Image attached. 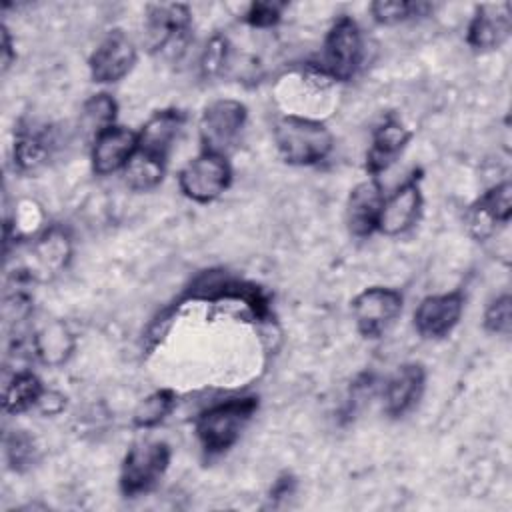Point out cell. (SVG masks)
I'll use <instances>...</instances> for the list:
<instances>
[{
  "label": "cell",
  "mask_w": 512,
  "mask_h": 512,
  "mask_svg": "<svg viewBox=\"0 0 512 512\" xmlns=\"http://www.w3.org/2000/svg\"><path fill=\"white\" fill-rule=\"evenodd\" d=\"M138 148V132L124 126H110L92 142V170L100 176L124 170Z\"/></svg>",
  "instance_id": "9a60e30c"
},
{
  "label": "cell",
  "mask_w": 512,
  "mask_h": 512,
  "mask_svg": "<svg viewBox=\"0 0 512 512\" xmlns=\"http://www.w3.org/2000/svg\"><path fill=\"white\" fill-rule=\"evenodd\" d=\"M170 466V446L162 440L136 442L120 466V492L136 498L150 492Z\"/></svg>",
  "instance_id": "277c9868"
},
{
  "label": "cell",
  "mask_w": 512,
  "mask_h": 512,
  "mask_svg": "<svg viewBox=\"0 0 512 512\" xmlns=\"http://www.w3.org/2000/svg\"><path fill=\"white\" fill-rule=\"evenodd\" d=\"M0 36H2V72H6V70L12 66L16 54H14V50H12L10 32H8V28H6L4 24L0 26Z\"/></svg>",
  "instance_id": "4dcf8cb0"
},
{
  "label": "cell",
  "mask_w": 512,
  "mask_h": 512,
  "mask_svg": "<svg viewBox=\"0 0 512 512\" xmlns=\"http://www.w3.org/2000/svg\"><path fill=\"white\" fill-rule=\"evenodd\" d=\"M54 138L48 128H20L14 140V166L28 174L44 166L52 154Z\"/></svg>",
  "instance_id": "ffe728a7"
},
{
  "label": "cell",
  "mask_w": 512,
  "mask_h": 512,
  "mask_svg": "<svg viewBox=\"0 0 512 512\" xmlns=\"http://www.w3.org/2000/svg\"><path fill=\"white\" fill-rule=\"evenodd\" d=\"M164 172H166L164 164L152 162V160L134 152V156L130 158V162L124 168V180L132 190L148 192V190L156 188L162 182Z\"/></svg>",
  "instance_id": "484cf974"
},
{
  "label": "cell",
  "mask_w": 512,
  "mask_h": 512,
  "mask_svg": "<svg viewBox=\"0 0 512 512\" xmlns=\"http://www.w3.org/2000/svg\"><path fill=\"white\" fill-rule=\"evenodd\" d=\"M420 212H422L420 178L412 174L394 194L384 198L378 230L386 236L404 234L418 222Z\"/></svg>",
  "instance_id": "5bb4252c"
},
{
  "label": "cell",
  "mask_w": 512,
  "mask_h": 512,
  "mask_svg": "<svg viewBox=\"0 0 512 512\" xmlns=\"http://www.w3.org/2000/svg\"><path fill=\"white\" fill-rule=\"evenodd\" d=\"M256 410V396L228 398L206 408L194 424L202 450L210 456H216L232 448Z\"/></svg>",
  "instance_id": "7a4b0ae2"
},
{
  "label": "cell",
  "mask_w": 512,
  "mask_h": 512,
  "mask_svg": "<svg viewBox=\"0 0 512 512\" xmlns=\"http://www.w3.org/2000/svg\"><path fill=\"white\" fill-rule=\"evenodd\" d=\"M272 136L278 154L294 166H314L334 148V136L324 122L296 114L280 116Z\"/></svg>",
  "instance_id": "6da1fadb"
},
{
  "label": "cell",
  "mask_w": 512,
  "mask_h": 512,
  "mask_svg": "<svg viewBox=\"0 0 512 512\" xmlns=\"http://www.w3.org/2000/svg\"><path fill=\"white\" fill-rule=\"evenodd\" d=\"M410 142V130L394 116L384 118L374 134L372 144L366 154V170L370 176L378 178V174L386 172L396 158L402 154L406 144Z\"/></svg>",
  "instance_id": "d6986e66"
},
{
  "label": "cell",
  "mask_w": 512,
  "mask_h": 512,
  "mask_svg": "<svg viewBox=\"0 0 512 512\" xmlns=\"http://www.w3.org/2000/svg\"><path fill=\"white\" fill-rule=\"evenodd\" d=\"M512 30L510 2L480 4L468 24L466 42L476 52H490L500 48Z\"/></svg>",
  "instance_id": "4fadbf2b"
},
{
  "label": "cell",
  "mask_w": 512,
  "mask_h": 512,
  "mask_svg": "<svg viewBox=\"0 0 512 512\" xmlns=\"http://www.w3.org/2000/svg\"><path fill=\"white\" fill-rule=\"evenodd\" d=\"M116 102L110 94H94L92 98H88L82 106V112H80V128L92 138L104 132L106 128L114 126V120H116Z\"/></svg>",
  "instance_id": "603a6c76"
},
{
  "label": "cell",
  "mask_w": 512,
  "mask_h": 512,
  "mask_svg": "<svg viewBox=\"0 0 512 512\" xmlns=\"http://www.w3.org/2000/svg\"><path fill=\"white\" fill-rule=\"evenodd\" d=\"M138 50L124 30H110L88 58V70L94 82L110 84L122 80L136 64Z\"/></svg>",
  "instance_id": "ba28073f"
},
{
  "label": "cell",
  "mask_w": 512,
  "mask_h": 512,
  "mask_svg": "<svg viewBox=\"0 0 512 512\" xmlns=\"http://www.w3.org/2000/svg\"><path fill=\"white\" fill-rule=\"evenodd\" d=\"M228 60V42L222 36H214L204 50L202 56V70L206 76H214L218 72H222V68L226 66Z\"/></svg>",
  "instance_id": "f546056e"
},
{
  "label": "cell",
  "mask_w": 512,
  "mask_h": 512,
  "mask_svg": "<svg viewBox=\"0 0 512 512\" xmlns=\"http://www.w3.org/2000/svg\"><path fill=\"white\" fill-rule=\"evenodd\" d=\"M462 312L464 296L460 292L426 296L414 312V328L422 338L438 340L456 328Z\"/></svg>",
  "instance_id": "7c38bea8"
},
{
  "label": "cell",
  "mask_w": 512,
  "mask_h": 512,
  "mask_svg": "<svg viewBox=\"0 0 512 512\" xmlns=\"http://www.w3.org/2000/svg\"><path fill=\"white\" fill-rule=\"evenodd\" d=\"M184 112L176 108H166L154 112L138 132V148L136 154L158 162V164H168L170 152L174 144L180 138V132L184 128Z\"/></svg>",
  "instance_id": "30bf717a"
},
{
  "label": "cell",
  "mask_w": 512,
  "mask_h": 512,
  "mask_svg": "<svg viewBox=\"0 0 512 512\" xmlns=\"http://www.w3.org/2000/svg\"><path fill=\"white\" fill-rule=\"evenodd\" d=\"M362 58L364 40L358 24L350 16H340L324 38L320 74L328 80L348 82L358 72Z\"/></svg>",
  "instance_id": "3957f363"
},
{
  "label": "cell",
  "mask_w": 512,
  "mask_h": 512,
  "mask_svg": "<svg viewBox=\"0 0 512 512\" xmlns=\"http://www.w3.org/2000/svg\"><path fill=\"white\" fill-rule=\"evenodd\" d=\"M4 452L8 466L14 472H24L38 462V446L36 440L26 430H14L4 440Z\"/></svg>",
  "instance_id": "4316f807"
},
{
  "label": "cell",
  "mask_w": 512,
  "mask_h": 512,
  "mask_svg": "<svg viewBox=\"0 0 512 512\" xmlns=\"http://www.w3.org/2000/svg\"><path fill=\"white\" fill-rule=\"evenodd\" d=\"M34 354L50 366H58L66 362L70 352L74 350V338L62 322H50L36 330L32 336Z\"/></svg>",
  "instance_id": "44dd1931"
},
{
  "label": "cell",
  "mask_w": 512,
  "mask_h": 512,
  "mask_svg": "<svg viewBox=\"0 0 512 512\" xmlns=\"http://www.w3.org/2000/svg\"><path fill=\"white\" fill-rule=\"evenodd\" d=\"M384 192L378 178L370 176L368 180L356 184L346 200V226L352 236L366 238L378 230V220L384 204Z\"/></svg>",
  "instance_id": "2e32d148"
},
{
  "label": "cell",
  "mask_w": 512,
  "mask_h": 512,
  "mask_svg": "<svg viewBox=\"0 0 512 512\" xmlns=\"http://www.w3.org/2000/svg\"><path fill=\"white\" fill-rule=\"evenodd\" d=\"M192 14L186 4H150L146 8V46L150 52H164L180 46L190 30Z\"/></svg>",
  "instance_id": "9c48e42d"
},
{
  "label": "cell",
  "mask_w": 512,
  "mask_h": 512,
  "mask_svg": "<svg viewBox=\"0 0 512 512\" xmlns=\"http://www.w3.org/2000/svg\"><path fill=\"white\" fill-rule=\"evenodd\" d=\"M46 390L32 372H16L4 386V412L20 414L42 402Z\"/></svg>",
  "instance_id": "7402d4cb"
},
{
  "label": "cell",
  "mask_w": 512,
  "mask_h": 512,
  "mask_svg": "<svg viewBox=\"0 0 512 512\" xmlns=\"http://www.w3.org/2000/svg\"><path fill=\"white\" fill-rule=\"evenodd\" d=\"M484 328L492 334L510 336L512 330V300L510 294L494 298L484 312Z\"/></svg>",
  "instance_id": "83f0119b"
},
{
  "label": "cell",
  "mask_w": 512,
  "mask_h": 512,
  "mask_svg": "<svg viewBox=\"0 0 512 512\" xmlns=\"http://www.w3.org/2000/svg\"><path fill=\"white\" fill-rule=\"evenodd\" d=\"M512 214V186L510 182L496 184L484 192L468 210V228L476 238L490 236L496 226L508 224Z\"/></svg>",
  "instance_id": "ac0fdd59"
},
{
  "label": "cell",
  "mask_w": 512,
  "mask_h": 512,
  "mask_svg": "<svg viewBox=\"0 0 512 512\" xmlns=\"http://www.w3.org/2000/svg\"><path fill=\"white\" fill-rule=\"evenodd\" d=\"M174 404L176 396L172 390H156L136 406L132 422L136 428H152L172 412Z\"/></svg>",
  "instance_id": "d4e9b609"
},
{
  "label": "cell",
  "mask_w": 512,
  "mask_h": 512,
  "mask_svg": "<svg viewBox=\"0 0 512 512\" xmlns=\"http://www.w3.org/2000/svg\"><path fill=\"white\" fill-rule=\"evenodd\" d=\"M426 370L418 362H406L386 380L382 390V408L390 418H400L410 412L422 398Z\"/></svg>",
  "instance_id": "e0dca14e"
},
{
  "label": "cell",
  "mask_w": 512,
  "mask_h": 512,
  "mask_svg": "<svg viewBox=\"0 0 512 512\" xmlns=\"http://www.w3.org/2000/svg\"><path fill=\"white\" fill-rule=\"evenodd\" d=\"M246 106L232 98H220L208 104L200 116L202 150L224 154L238 142L246 126Z\"/></svg>",
  "instance_id": "8992f818"
},
{
  "label": "cell",
  "mask_w": 512,
  "mask_h": 512,
  "mask_svg": "<svg viewBox=\"0 0 512 512\" xmlns=\"http://www.w3.org/2000/svg\"><path fill=\"white\" fill-rule=\"evenodd\" d=\"M286 2H252L242 20L252 28H272L280 22Z\"/></svg>",
  "instance_id": "f1b7e54d"
},
{
  "label": "cell",
  "mask_w": 512,
  "mask_h": 512,
  "mask_svg": "<svg viewBox=\"0 0 512 512\" xmlns=\"http://www.w3.org/2000/svg\"><path fill=\"white\" fill-rule=\"evenodd\" d=\"M404 298L398 290L386 286H370L352 300V316L364 338L384 336L402 312Z\"/></svg>",
  "instance_id": "52a82bcc"
},
{
  "label": "cell",
  "mask_w": 512,
  "mask_h": 512,
  "mask_svg": "<svg viewBox=\"0 0 512 512\" xmlns=\"http://www.w3.org/2000/svg\"><path fill=\"white\" fill-rule=\"evenodd\" d=\"M28 262L16 272L18 280H46L58 274L70 258V238L60 228H50L28 250Z\"/></svg>",
  "instance_id": "8fae6325"
},
{
  "label": "cell",
  "mask_w": 512,
  "mask_h": 512,
  "mask_svg": "<svg viewBox=\"0 0 512 512\" xmlns=\"http://www.w3.org/2000/svg\"><path fill=\"white\" fill-rule=\"evenodd\" d=\"M434 6L428 2H408V0H378L370 4V12L380 24H398L418 16H426Z\"/></svg>",
  "instance_id": "cb8c5ba5"
},
{
  "label": "cell",
  "mask_w": 512,
  "mask_h": 512,
  "mask_svg": "<svg viewBox=\"0 0 512 512\" xmlns=\"http://www.w3.org/2000/svg\"><path fill=\"white\" fill-rule=\"evenodd\" d=\"M232 182V168L224 154L202 150L178 172L182 194L194 202L208 204L220 198Z\"/></svg>",
  "instance_id": "5b68a950"
}]
</instances>
